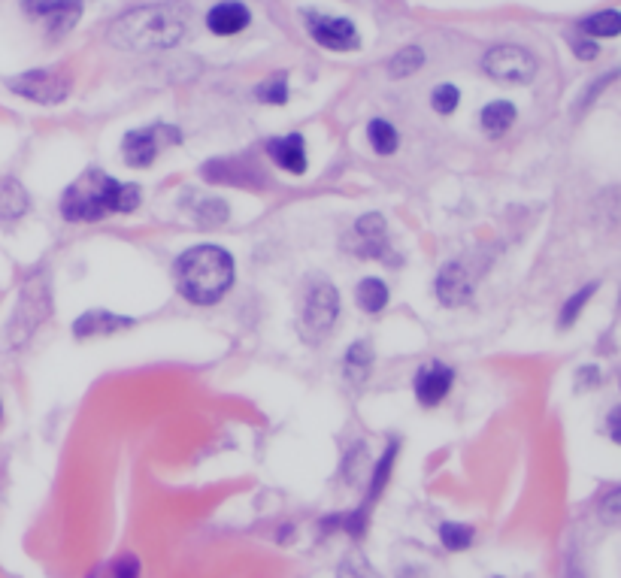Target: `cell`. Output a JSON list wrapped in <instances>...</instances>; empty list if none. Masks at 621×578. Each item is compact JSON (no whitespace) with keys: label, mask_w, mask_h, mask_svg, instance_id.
Here are the masks:
<instances>
[{"label":"cell","mask_w":621,"mask_h":578,"mask_svg":"<svg viewBox=\"0 0 621 578\" xmlns=\"http://www.w3.org/2000/svg\"><path fill=\"white\" fill-rule=\"evenodd\" d=\"M337 578H379V575L367 566V560L352 557V560H346V563L340 566V575H337Z\"/></svg>","instance_id":"f546056e"},{"label":"cell","mask_w":621,"mask_h":578,"mask_svg":"<svg viewBox=\"0 0 621 578\" xmlns=\"http://www.w3.org/2000/svg\"><path fill=\"white\" fill-rule=\"evenodd\" d=\"M437 297L443 306H464L473 297V282L461 264L443 267V273L437 276Z\"/></svg>","instance_id":"4fadbf2b"},{"label":"cell","mask_w":621,"mask_h":578,"mask_svg":"<svg viewBox=\"0 0 621 578\" xmlns=\"http://www.w3.org/2000/svg\"><path fill=\"white\" fill-rule=\"evenodd\" d=\"M340 315V294L334 285L319 282L309 288L306 300H303V312H300V336L306 342L319 345L337 324Z\"/></svg>","instance_id":"277c9868"},{"label":"cell","mask_w":621,"mask_h":578,"mask_svg":"<svg viewBox=\"0 0 621 578\" xmlns=\"http://www.w3.org/2000/svg\"><path fill=\"white\" fill-rule=\"evenodd\" d=\"M355 300L364 312L370 315H379L385 306H388V285L379 282V279H364L355 291Z\"/></svg>","instance_id":"d6986e66"},{"label":"cell","mask_w":621,"mask_h":578,"mask_svg":"<svg viewBox=\"0 0 621 578\" xmlns=\"http://www.w3.org/2000/svg\"><path fill=\"white\" fill-rule=\"evenodd\" d=\"M67 7V0H25V10L34 19H52Z\"/></svg>","instance_id":"f1b7e54d"},{"label":"cell","mask_w":621,"mask_h":578,"mask_svg":"<svg viewBox=\"0 0 621 578\" xmlns=\"http://www.w3.org/2000/svg\"><path fill=\"white\" fill-rule=\"evenodd\" d=\"M582 31L588 37H618L621 34V16L615 10L597 13V16H591V19L582 22Z\"/></svg>","instance_id":"7402d4cb"},{"label":"cell","mask_w":621,"mask_h":578,"mask_svg":"<svg viewBox=\"0 0 621 578\" xmlns=\"http://www.w3.org/2000/svg\"><path fill=\"white\" fill-rule=\"evenodd\" d=\"M79 16H82V0H67V7H64L58 16L49 19V34H52V37H64V34H70L73 25L79 22Z\"/></svg>","instance_id":"d4e9b609"},{"label":"cell","mask_w":621,"mask_h":578,"mask_svg":"<svg viewBox=\"0 0 621 578\" xmlns=\"http://www.w3.org/2000/svg\"><path fill=\"white\" fill-rule=\"evenodd\" d=\"M588 382H600V373H597L594 367H588V370H579V385H582V388H588Z\"/></svg>","instance_id":"e575fe53"},{"label":"cell","mask_w":621,"mask_h":578,"mask_svg":"<svg viewBox=\"0 0 621 578\" xmlns=\"http://www.w3.org/2000/svg\"><path fill=\"white\" fill-rule=\"evenodd\" d=\"M591 294H594V285H585L582 291H576V297H570L567 303H564V309H561V327H570L576 318H579V312H582V306L591 300Z\"/></svg>","instance_id":"4316f807"},{"label":"cell","mask_w":621,"mask_h":578,"mask_svg":"<svg viewBox=\"0 0 621 578\" xmlns=\"http://www.w3.org/2000/svg\"><path fill=\"white\" fill-rule=\"evenodd\" d=\"M7 88L31 103H61L67 100L73 82L61 70H28L22 76L7 79Z\"/></svg>","instance_id":"52a82bcc"},{"label":"cell","mask_w":621,"mask_h":578,"mask_svg":"<svg viewBox=\"0 0 621 578\" xmlns=\"http://www.w3.org/2000/svg\"><path fill=\"white\" fill-rule=\"evenodd\" d=\"M452 385H455V370L449 364H443V361H428L416 373V397L428 409L440 406L449 397Z\"/></svg>","instance_id":"8fae6325"},{"label":"cell","mask_w":621,"mask_h":578,"mask_svg":"<svg viewBox=\"0 0 621 578\" xmlns=\"http://www.w3.org/2000/svg\"><path fill=\"white\" fill-rule=\"evenodd\" d=\"M394 454H397V442H391V445H388V451L382 454L379 467H376V473H373V482H370L367 503H364V509H361V512H367V506H370V503L382 494V488H385V482H388V473H391V467H394Z\"/></svg>","instance_id":"cb8c5ba5"},{"label":"cell","mask_w":621,"mask_h":578,"mask_svg":"<svg viewBox=\"0 0 621 578\" xmlns=\"http://www.w3.org/2000/svg\"><path fill=\"white\" fill-rule=\"evenodd\" d=\"M134 318L116 315V312H82L73 321V333L79 339H97V336H113L119 330H131Z\"/></svg>","instance_id":"7c38bea8"},{"label":"cell","mask_w":621,"mask_h":578,"mask_svg":"<svg viewBox=\"0 0 621 578\" xmlns=\"http://www.w3.org/2000/svg\"><path fill=\"white\" fill-rule=\"evenodd\" d=\"M113 578H140V560L137 557H122V560H116V566H113Z\"/></svg>","instance_id":"1f68e13d"},{"label":"cell","mask_w":621,"mask_h":578,"mask_svg":"<svg viewBox=\"0 0 621 578\" xmlns=\"http://www.w3.org/2000/svg\"><path fill=\"white\" fill-rule=\"evenodd\" d=\"M482 67L494 82H506V85H528L537 76V58L522 46L488 49Z\"/></svg>","instance_id":"8992f818"},{"label":"cell","mask_w":621,"mask_h":578,"mask_svg":"<svg viewBox=\"0 0 621 578\" xmlns=\"http://www.w3.org/2000/svg\"><path fill=\"white\" fill-rule=\"evenodd\" d=\"M570 49H573V55L582 58V61H594L597 52H600L594 40H579V37H570Z\"/></svg>","instance_id":"d6a6232c"},{"label":"cell","mask_w":621,"mask_h":578,"mask_svg":"<svg viewBox=\"0 0 621 578\" xmlns=\"http://www.w3.org/2000/svg\"><path fill=\"white\" fill-rule=\"evenodd\" d=\"M176 143H179V131L176 128L152 125V128L131 131L125 137V143H122V152H125V161L131 167H149L164 146H176Z\"/></svg>","instance_id":"ba28073f"},{"label":"cell","mask_w":621,"mask_h":578,"mask_svg":"<svg viewBox=\"0 0 621 578\" xmlns=\"http://www.w3.org/2000/svg\"><path fill=\"white\" fill-rule=\"evenodd\" d=\"M367 140H370V146H373L379 155H394V152H397V131H394V125L385 122V119H373V122L367 125Z\"/></svg>","instance_id":"ffe728a7"},{"label":"cell","mask_w":621,"mask_h":578,"mask_svg":"<svg viewBox=\"0 0 621 578\" xmlns=\"http://www.w3.org/2000/svg\"><path fill=\"white\" fill-rule=\"evenodd\" d=\"M618 491H612L609 497H606V503H603V518L606 521H618Z\"/></svg>","instance_id":"836d02e7"},{"label":"cell","mask_w":621,"mask_h":578,"mask_svg":"<svg viewBox=\"0 0 621 578\" xmlns=\"http://www.w3.org/2000/svg\"><path fill=\"white\" fill-rule=\"evenodd\" d=\"M28 209V194L16 179H0V218L13 221L22 218Z\"/></svg>","instance_id":"e0dca14e"},{"label":"cell","mask_w":621,"mask_h":578,"mask_svg":"<svg viewBox=\"0 0 621 578\" xmlns=\"http://www.w3.org/2000/svg\"><path fill=\"white\" fill-rule=\"evenodd\" d=\"M91 578H94V575H91Z\"/></svg>","instance_id":"74e56055"},{"label":"cell","mask_w":621,"mask_h":578,"mask_svg":"<svg viewBox=\"0 0 621 578\" xmlns=\"http://www.w3.org/2000/svg\"><path fill=\"white\" fill-rule=\"evenodd\" d=\"M425 64V52L419 49V46H406V49H400L391 61H388V73L394 76V79H403V76H412L419 67Z\"/></svg>","instance_id":"44dd1931"},{"label":"cell","mask_w":621,"mask_h":578,"mask_svg":"<svg viewBox=\"0 0 621 578\" xmlns=\"http://www.w3.org/2000/svg\"><path fill=\"white\" fill-rule=\"evenodd\" d=\"M515 122V106L506 103V100H494L482 109V128L491 134V137H500L512 128Z\"/></svg>","instance_id":"ac0fdd59"},{"label":"cell","mask_w":621,"mask_h":578,"mask_svg":"<svg viewBox=\"0 0 621 578\" xmlns=\"http://www.w3.org/2000/svg\"><path fill=\"white\" fill-rule=\"evenodd\" d=\"M346 249L361 255V258H385L388 252V230H385V218L370 212L364 215L349 234H346Z\"/></svg>","instance_id":"30bf717a"},{"label":"cell","mask_w":621,"mask_h":578,"mask_svg":"<svg viewBox=\"0 0 621 578\" xmlns=\"http://www.w3.org/2000/svg\"><path fill=\"white\" fill-rule=\"evenodd\" d=\"M458 100H461V94L455 85H440V88H434V97H431V103L440 115H452L458 109Z\"/></svg>","instance_id":"83f0119b"},{"label":"cell","mask_w":621,"mask_h":578,"mask_svg":"<svg viewBox=\"0 0 621 578\" xmlns=\"http://www.w3.org/2000/svg\"><path fill=\"white\" fill-rule=\"evenodd\" d=\"M140 188L125 185L103 170H85L61 197V215L67 221H100L110 212H134L140 206Z\"/></svg>","instance_id":"6da1fadb"},{"label":"cell","mask_w":621,"mask_h":578,"mask_svg":"<svg viewBox=\"0 0 621 578\" xmlns=\"http://www.w3.org/2000/svg\"><path fill=\"white\" fill-rule=\"evenodd\" d=\"M370 364H373V349L367 339H358L349 345L346 352V361H343V370H346V379L352 385H361L367 376H370Z\"/></svg>","instance_id":"2e32d148"},{"label":"cell","mask_w":621,"mask_h":578,"mask_svg":"<svg viewBox=\"0 0 621 578\" xmlns=\"http://www.w3.org/2000/svg\"><path fill=\"white\" fill-rule=\"evenodd\" d=\"M609 433H612V439L618 442V409H612V418H609Z\"/></svg>","instance_id":"d590c367"},{"label":"cell","mask_w":621,"mask_h":578,"mask_svg":"<svg viewBox=\"0 0 621 578\" xmlns=\"http://www.w3.org/2000/svg\"><path fill=\"white\" fill-rule=\"evenodd\" d=\"M249 22H252V13L243 4H237V0H225V4L213 7L210 16H206V25H210V31L219 37H234V34L246 31Z\"/></svg>","instance_id":"5bb4252c"},{"label":"cell","mask_w":621,"mask_h":578,"mask_svg":"<svg viewBox=\"0 0 621 578\" xmlns=\"http://www.w3.org/2000/svg\"><path fill=\"white\" fill-rule=\"evenodd\" d=\"M46 318H49V288L40 276H34L25 285V291L19 297V306L13 309V321H10V330H7L10 345H25Z\"/></svg>","instance_id":"5b68a950"},{"label":"cell","mask_w":621,"mask_h":578,"mask_svg":"<svg viewBox=\"0 0 621 578\" xmlns=\"http://www.w3.org/2000/svg\"><path fill=\"white\" fill-rule=\"evenodd\" d=\"M0 418H4V406H0Z\"/></svg>","instance_id":"8d00e7d4"},{"label":"cell","mask_w":621,"mask_h":578,"mask_svg":"<svg viewBox=\"0 0 621 578\" xmlns=\"http://www.w3.org/2000/svg\"><path fill=\"white\" fill-rule=\"evenodd\" d=\"M306 28L322 49H331V52H352L361 43V37H358V31L349 19L306 13Z\"/></svg>","instance_id":"9c48e42d"},{"label":"cell","mask_w":621,"mask_h":578,"mask_svg":"<svg viewBox=\"0 0 621 578\" xmlns=\"http://www.w3.org/2000/svg\"><path fill=\"white\" fill-rule=\"evenodd\" d=\"M440 539H443V548H446V551H467V548L473 545V527L446 521V524L440 527Z\"/></svg>","instance_id":"603a6c76"},{"label":"cell","mask_w":621,"mask_h":578,"mask_svg":"<svg viewBox=\"0 0 621 578\" xmlns=\"http://www.w3.org/2000/svg\"><path fill=\"white\" fill-rule=\"evenodd\" d=\"M176 285L194 306H213L234 285V258L222 246L188 249L176 261Z\"/></svg>","instance_id":"7a4b0ae2"},{"label":"cell","mask_w":621,"mask_h":578,"mask_svg":"<svg viewBox=\"0 0 621 578\" xmlns=\"http://www.w3.org/2000/svg\"><path fill=\"white\" fill-rule=\"evenodd\" d=\"M197 215L203 218V224H225V218H228V206L222 203V200H210V203H203L200 209H197Z\"/></svg>","instance_id":"4dcf8cb0"},{"label":"cell","mask_w":621,"mask_h":578,"mask_svg":"<svg viewBox=\"0 0 621 578\" xmlns=\"http://www.w3.org/2000/svg\"><path fill=\"white\" fill-rule=\"evenodd\" d=\"M267 152H270V158H273L282 170H288V173H294V176L306 173V146H303V137H300V134H288V137L270 140V143H267Z\"/></svg>","instance_id":"9a60e30c"},{"label":"cell","mask_w":621,"mask_h":578,"mask_svg":"<svg viewBox=\"0 0 621 578\" xmlns=\"http://www.w3.org/2000/svg\"><path fill=\"white\" fill-rule=\"evenodd\" d=\"M258 100L264 103H285L288 100V82H285V73H273L270 79H264L258 85Z\"/></svg>","instance_id":"484cf974"},{"label":"cell","mask_w":621,"mask_h":578,"mask_svg":"<svg viewBox=\"0 0 621 578\" xmlns=\"http://www.w3.org/2000/svg\"><path fill=\"white\" fill-rule=\"evenodd\" d=\"M185 37V19L176 7H143L131 10L110 28V43L125 52L170 49Z\"/></svg>","instance_id":"3957f363"}]
</instances>
